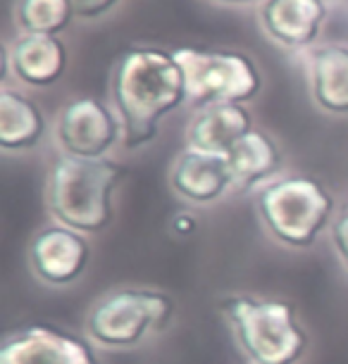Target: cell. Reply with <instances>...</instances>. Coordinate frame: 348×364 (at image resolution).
I'll list each match as a JSON object with an SVG mask.
<instances>
[{
    "label": "cell",
    "instance_id": "cell-1",
    "mask_svg": "<svg viewBox=\"0 0 348 364\" xmlns=\"http://www.w3.org/2000/svg\"><path fill=\"white\" fill-rule=\"evenodd\" d=\"M186 102V79L174 53L134 48L115 63L110 105L122 124V148L136 150L155 141L160 122Z\"/></svg>",
    "mask_w": 348,
    "mask_h": 364
},
{
    "label": "cell",
    "instance_id": "cell-2",
    "mask_svg": "<svg viewBox=\"0 0 348 364\" xmlns=\"http://www.w3.org/2000/svg\"><path fill=\"white\" fill-rule=\"evenodd\" d=\"M122 167L112 160H77L58 155L46 178V210L53 222L84 236H98L115 222V193Z\"/></svg>",
    "mask_w": 348,
    "mask_h": 364
},
{
    "label": "cell",
    "instance_id": "cell-3",
    "mask_svg": "<svg viewBox=\"0 0 348 364\" xmlns=\"http://www.w3.org/2000/svg\"><path fill=\"white\" fill-rule=\"evenodd\" d=\"M222 314L251 364H298L310 348L308 331L284 300L229 295Z\"/></svg>",
    "mask_w": 348,
    "mask_h": 364
},
{
    "label": "cell",
    "instance_id": "cell-4",
    "mask_svg": "<svg viewBox=\"0 0 348 364\" xmlns=\"http://www.w3.org/2000/svg\"><path fill=\"white\" fill-rule=\"evenodd\" d=\"M255 210L272 240L291 250H308L337 217V203L327 186L310 176H282L258 191Z\"/></svg>",
    "mask_w": 348,
    "mask_h": 364
},
{
    "label": "cell",
    "instance_id": "cell-5",
    "mask_svg": "<svg viewBox=\"0 0 348 364\" xmlns=\"http://www.w3.org/2000/svg\"><path fill=\"white\" fill-rule=\"evenodd\" d=\"M176 302L155 288L125 286L100 295L86 312V338L103 350H134L165 333Z\"/></svg>",
    "mask_w": 348,
    "mask_h": 364
},
{
    "label": "cell",
    "instance_id": "cell-6",
    "mask_svg": "<svg viewBox=\"0 0 348 364\" xmlns=\"http://www.w3.org/2000/svg\"><path fill=\"white\" fill-rule=\"evenodd\" d=\"M172 53L184 70L189 105L194 109L220 102L248 105L263 91V74L258 65L238 50L176 48Z\"/></svg>",
    "mask_w": 348,
    "mask_h": 364
},
{
    "label": "cell",
    "instance_id": "cell-7",
    "mask_svg": "<svg viewBox=\"0 0 348 364\" xmlns=\"http://www.w3.org/2000/svg\"><path fill=\"white\" fill-rule=\"evenodd\" d=\"M60 155L77 160H107L122 146V124L112 105L84 95L60 107L53 127Z\"/></svg>",
    "mask_w": 348,
    "mask_h": 364
},
{
    "label": "cell",
    "instance_id": "cell-8",
    "mask_svg": "<svg viewBox=\"0 0 348 364\" xmlns=\"http://www.w3.org/2000/svg\"><path fill=\"white\" fill-rule=\"evenodd\" d=\"M93 248L84 233L51 222L33 233L29 240V269L33 279L51 288H67L84 277Z\"/></svg>",
    "mask_w": 348,
    "mask_h": 364
},
{
    "label": "cell",
    "instance_id": "cell-9",
    "mask_svg": "<svg viewBox=\"0 0 348 364\" xmlns=\"http://www.w3.org/2000/svg\"><path fill=\"white\" fill-rule=\"evenodd\" d=\"M95 346L65 328L31 324L8 333L0 346V364H100Z\"/></svg>",
    "mask_w": 348,
    "mask_h": 364
},
{
    "label": "cell",
    "instance_id": "cell-10",
    "mask_svg": "<svg viewBox=\"0 0 348 364\" xmlns=\"http://www.w3.org/2000/svg\"><path fill=\"white\" fill-rule=\"evenodd\" d=\"M169 188L194 208H210L234 193L227 155L184 148L169 167Z\"/></svg>",
    "mask_w": 348,
    "mask_h": 364
},
{
    "label": "cell",
    "instance_id": "cell-11",
    "mask_svg": "<svg viewBox=\"0 0 348 364\" xmlns=\"http://www.w3.org/2000/svg\"><path fill=\"white\" fill-rule=\"evenodd\" d=\"M325 0H263L258 19L272 43L284 50H312L327 22Z\"/></svg>",
    "mask_w": 348,
    "mask_h": 364
},
{
    "label": "cell",
    "instance_id": "cell-12",
    "mask_svg": "<svg viewBox=\"0 0 348 364\" xmlns=\"http://www.w3.org/2000/svg\"><path fill=\"white\" fill-rule=\"evenodd\" d=\"M8 72L22 86L48 88L56 86L67 70V48L60 36L19 33L5 53Z\"/></svg>",
    "mask_w": 348,
    "mask_h": 364
},
{
    "label": "cell",
    "instance_id": "cell-13",
    "mask_svg": "<svg viewBox=\"0 0 348 364\" xmlns=\"http://www.w3.org/2000/svg\"><path fill=\"white\" fill-rule=\"evenodd\" d=\"M253 129V117L248 107L236 102L201 107L191 114L184 141L186 148L203 150L213 155H229V150Z\"/></svg>",
    "mask_w": 348,
    "mask_h": 364
},
{
    "label": "cell",
    "instance_id": "cell-14",
    "mask_svg": "<svg viewBox=\"0 0 348 364\" xmlns=\"http://www.w3.org/2000/svg\"><path fill=\"white\" fill-rule=\"evenodd\" d=\"M305 77L312 102L329 114H348V46L325 43L308 50Z\"/></svg>",
    "mask_w": 348,
    "mask_h": 364
},
{
    "label": "cell",
    "instance_id": "cell-15",
    "mask_svg": "<svg viewBox=\"0 0 348 364\" xmlns=\"http://www.w3.org/2000/svg\"><path fill=\"white\" fill-rule=\"evenodd\" d=\"M234 193H248L258 186H268L282 171L284 155L277 141L260 129H251L227 155Z\"/></svg>",
    "mask_w": 348,
    "mask_h": 364
},
{
    "label": "cell",
    "instance_id": "cell-16",
    "mask_svg": "<svg viewBox=\"0 0 348 364\" xmlns=\"http://www.w3.org/2000/svg\"><path fill=\"white\" fill-rule=\"evenodd\" d=\"M48 119L36 102L22 91H0V146L5 153H31L43 143Z\"/></svg>",
    "mask_w": 348,
    "mask_h": 364
},
{
    "label": "cell",
    "instance_id": "cell-17",
    "mask_svg": "<svg viewBox=\"0 0 348 364\" xmlns=\"http://www.w3.org/2000/svg\"><path fill=\"white\" fill-rule=\"evenodd\" d=\"M77 17L72 0H17L15 26L19 33L58 36Z\"/></svg>",
    "mask_w": 348,
    "mask_h": 364
},
{
    "label": "cell",
    "instance_id": "cell-18",
    "mask_svg": "<svg viewBox=\"0 0 348 364\" xmlns=\"http://www.w3.org/2000/svg\"><path fill=\"white\" fill-rule=\"evenodd\" d=\"M329 238H332V245H334L337 257L348 269V205L339 212L337 217H334L332 229H329Z\"/></svg>",
    "mask_w": 348,
    "mask_h": 364
},
{
    "label": "cell",
    "instance_id": "cell-19",
    "mask_svg": "<svg viewBox=\"0 0 348 364\" xmlns=\"http://www.w3.org/2000/svg\"><path fill=\"white\" fill-rule=\"evenodd\" d=\"M72 3H74V12H77V19L91 22V19H100L107 12H112L122 0H72Z\"/></svg>",
    "mask_w": 348,
    "mask_h": 364
},
{
    "label": "cell",
    "instance_id": "cell-20",
    "mask_svg": "<svg viewBox=\"0 0 348 364\" xmlns=\"http://www.w3.org/2000/svg\"><path fill=\"white\" fill-rule=\"evenodd\" d=\"M210 3H217V5H253V3H263V0H210Z\"/></svg>",
    "mask_w": 348,
    "mask_h": 364
}]
</instances>
